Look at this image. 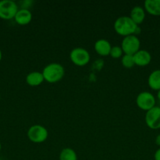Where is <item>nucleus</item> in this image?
<instances>
[{
    "label": "nucleus",
    "mask_w": 160,
    "mask_h": 160,
    "mask_svg": "<svg viewBox=\"0 0 160 160\" xmlns=\"http://www.w3.org/2000/svg\"><path fill=\"white\" fill-rule=\"evenodd\" d=\"M114 29L118 34L121 36L133 35L140 32V28L130 17L122 16L116 19L114 23Z\"/></svg>",
    "instance_id": "f257e3e1"
},
{
    "label": "nucleus",
    "mask_w": 160,
    "mask_h": 160,
    "mask_svg": "<svg viewBox=\"0 0 160 160\" xmlns=\"http://www.w3.org/2000/svg\"><path fill=\"white\" fill-rule=\"evenodd\" d=\"M44 80L49 83H56L64 76V68L61 64L52 62L47 65L42 71Z\"/></svg>",
    "instance_id": "f03ea898"
},
{
    "label": "nucleus",
    "mask_w": 160,
    "mask_h": 160,
    "mask_svg": "<svg viewBox=\"0 0 160 160\" xmlns=\"http://www.w3.org/2000/svg\"><path fill=\"white\" fill-rule=\"evenodd\" d=\"M141 47V42L139 38L134 34L124 37L121 44V48L123 51L124 54L133 56L135 53L137 52Z\"/></svg>",
    "instance_id": "7ed1b4c3"
},
{
    "label": "nucleus",
    "mask_w": 160,
    "mask_h": 160,
    "mask_svg": "<svg viewBox=\"0 0 160 160\" xmlns=\"http://www.w3.org/2000/svg\"><path fill=\"white\" fill-rule=\"evenodd\" d=\"M18 11L17 3L11 0H2L0 1V18L3 20L14 19Z\"/></svg>",
    "instance_id": "20e7f679"
},
{
    "label": "nucleus",
    "mask_w": 160,
    "mask_h": 160,
    "mask_svg": "<svg viewBox=\"0 0 160 160\" xmlns=\"http://www.w3.org/2000/svg\"><path fill=\"white\" fill-rule=\"evenodd\" d=\"M28 138L34 143H42L48 138V131L42 125H33L28 129Z\"/></svg>",
    "instance_id": "39448f33"
},
{
    "label": "nucleus",
    "mask_w": 160,
    "mask_h": 160,
    "mask_svg": "<svg viewBox=\"0 0 160 160\" xmlns=\"http://www.w3.org/2000/svg\"><path fill=\"white\" fill-rule=\"evenodd\" d=\"M70 59L75 65L83 67L89 63L90 56L89 52L83 48H75L70 52Z\"/></svg>",
    "instance_id": "423d86ee"
},
{
    "label": "nucleus",
    "mask_w": 160,
    "mask_h": 160,
    "mask_svg": "<svg viewBox=\"0 0 160 160\" xmlns=\"http://www.w3.org/2000/svg\"><path fill=\"white\" fill-rule=\"evenodd\" d=\"M136 103L140 109L147 112L155 106V98L151 92H142L138 94Z\"/></svg>",
    "instance_id": "0eeeda50"
},
{
    "label": "nucleus",
    "mask_w": 160,
    "mask_h": 160,
    "mask_svg": "<svg viewBox=\"0 0 160 160\" xmlns=\"http://www.w3.org/2000/svg\"><path fill=\"white\" fill-rule=\"evenodd\" d=\"M145 123L149 128L157 130L160 128V107L155 106L145 114Z\"/></svg>",
    "instance_id": "6e6552de"
},
{
    "label": "nucleus",
    "mask_w": 160,
    "mask_h": 160,
    "mask_svg": "<svg viewBox=\"0 0 160 160\" xmlns=\"http://www.w3.org/2000/svg\"><path fill=\"white\" fill-rule=\"evenodd\" d=\"M133 56L135 65L139 66V67L147 66L152 61V56H151L150 52H147V50L140 49Z\"/></svg>",
    "instance_id": "1a4fd4ad"
},
{
    "label": "nucleus",
    "mask_w": 160,
    "mask_h": 160,
    "mask_svg": "<svg viewBox=\"0 0 160 160\" xmlns=\"http://www.w3.org/2000/svg\"><path fill=\"white\" fill-rule=\"evenodd\" d=\"M31 19H32V14L31 11L28 10V9H18L14 17L16 23L21 26L28 24L31 21Z\"/></svg>",
    "instance_id": "9d476101"
},
{
    "label": "nucleus",
    "mask_w": 160,
    "mask_h": 160,
    "mask_svg": "<svg viewBox=\"0 0 160 160\" xmlns=\"http://www.w3.org/2000/svg\"><path fill=\"white\" fill-rule=\"evenodd\" d=\"M94 49L96 52L102 56H109L111 49V45L108 41L105 39L97 40L94 44Z\"/></svg>",
    "instance_id": "9b49d317"
},
{
    "label": "nucleus",
    "mask_w": 160,
    "mask_h": 160,
    "mask_svg": "<svg viewBox=\"0 0 160 160\" xmlns=\"http://www.w3.org/2000/svg\"><path fill=\"white\" fill-rule=\"evenodd\" d=\"M144 10L152 16H160V0H146Z\"/></svg>",
    "instance_id": "f8f14e48"
},
{
    "label": "nucleus",
    "mask_w": 160,
    "mask_h": 160,
    "mask_svg": "<svg viewBox=\"0 0 160 160\" xmlns=\"http://www.w3.org/2000/svg\"><path fill=\"white\" fill-rule=\"evenodd\" d=\"M45 80H44V77L42 75V73L39 71L31 72L26 77L27 84L30 86H32V87L40 85Z\"/></svg>",
    "instance_id": "ddd939ff"
},
{
    "label": "nucleus",
    "mask_w": 160,
    "mask_h": 160,
    "mask_svg": "<svg viewBox=\"0 0 160 160\" xmlns=\"http://www.w3.org/2000/svg\"><path fill=\"white\" fill-rule=\"evenodd\" d=\"M130 17L136 25L141 24L145 18V10L141 6H135L130 12Z\"/></svg>",
    "instance_id": "4468645a"
},
{
    "label": "nucleus",
    "mask_w": 160,
    "mask_h": 160,
    "mask_svg": "<svg viewBox=\"0 0 160 160\" xmlns=\"http://www.w3.org/2000/svg\"><path fill=\"white\" fill-rule=\"evenodd\" d=\"M147 84L152 90H160V70H155L150 73Z\"/></svg>",
    "instance_id": "2eb2a0df"
},
{
    "label": "nucleus",
    "mask_w": 160,
    "mask_h": 160,
    "mask_svg": "<svg viewBox=\"0 0 160 160\" xmlns=\"http://www.w3.org/2000/svg\"><path fill=\"white\" fill-rule=\"evenodd\" d=\"M60 160H77L76 152L71 148H65L61 152Z\"/></svg>",
    "instance_id": "dca6fc26"
},
{
    "label": "nucleus",
    "mask_w": 160,
    "mask_h": 160,
    "mask_svg": "<svg viewBox=\"0 0 160 160\" xmlns=\"http://www.w3.org/2000/svg\"><path fill=\"white\" fill-rule=\"evenodd\" d=\"M121 62H122V65L126 69H130L133 66H135L133 56H130V55L124 54V56H122V59H121Z\"/></svg>",
    "instance_id": "f3484780"
},
{
    "label": "nucleus",
    "mask_w": 160,
    "mask_h": 160,
    "mask_svg": "<svg viewBox=\"0 0 160 160\" xmlns=\"http://www.w3.org/2000/svg\"><path fill=\"white\" fill-rule=\"evenodd\" d=\"M122 54H123V51L121 46H113L111 47L109 56H111L113 59H119V58L122 57Z\"/></svg>",
    "instance_id": "a211bd4d"
},
{
    "label": "nucleus",
    "mask_w": 160,
    "mask_h": 160,
    "mask_svg": "<svg viewBox=\"0 0 160 160\" xmlns=\"http://www.w3.org/2000/svg\"><path fill=\"white\" fill-rule=\"evenodd\" d=\"M154 159L155 160H160V148L156 150L154 155Z\"/></svg>",
    "instance_id": "6ab92c4d"
},
{
    "label": "nucleus",
    "mask_w": 160,
    "mask_h": 160,
    "mask_svg": "<svg viewBox=\"0 0 160 160\" xmlns=\"http://www.w3.org/2000/svg\"><path fill=\"white\" fill-rule=\"evenodd\" d=\"M155 144H156L158 146L160 147V134L158 135H157L156 138H155Z\"/></svg>",
    "instance_id": "aec40b11"
},
{
    "label": "nucleus",
    "mask_w": 160,
    "mask_h": 160,
    "mask_svg": "<svg viewBox=\"0 0 160 160\" xmlns=\"http://www.w3.org/2000/svg\"><path fill=\"white\" fill-rule=\"evenodd\" d=\"M157 98H158V99L159 100L160 102V90L158 91V93H157Z\"/></svg>",
    "instance_id": "412c9836"
},
{
    "label": "nucleus",
    "mask_w": 160,
    "mask_h": 160,
    "mask_svg": "<svg viewBox=\"0 0 160 160\" xmlns=\"http://www.w3.org/2000/svg\"><path fill=\"white\" fill-rule=\"evenodd\" d=\"M2 57H3V53H2L1 49H0V62H1L2 60Z\"/></svg>",
    "instance_id": "4be33fe9"
},
{
    "label": "nucleus",
    "mask_w": 160,
    "mask_h": 160,
    "mask_svg": "<svg viewBox=\"0 0 160 160\" xmlns=\"http://www.w3.org/2000/svg\"><path fill=\"white\" fill-rule=\"evenodd\" d=\"M1 149H2V144L1 142H0V151H1Z\"/></svg>",
    "instance_id": "5701e85b"
},
{
    "label": "nucleus",
    "mask_w": 160,
    "mask_h": 160,
    "mask_svg": "<svg viewBox=\"0 0 160 160\" xmlns=\"http://www.w3.org/2000/svg\"><path fill=\"white\" fill-rule=\"evenodd\" d=\"M159 34H160V29H159Z\"/></svg>",
    "instance_id": "b1692460"
},
{
    "label": "nucleus",
    "mask_w": 160,
    "mask_h": 160,
    "mask_svg": "<svg viewBox=\"0 0 160 160\" xmlns=\"http://www.w3.org/2000/svg\"><path fill=\"white\" fill-rule=\"evenodd\" d=\"M0 98H1V96H0Z\"/></svg>",
    "instance_id": "393cba45"
}]
</instances>
